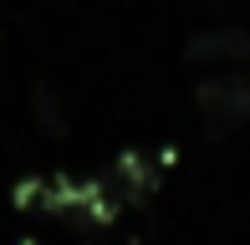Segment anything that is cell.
Returning <instances> with one entry per match:
<instances>
[{
	"instance_id": "obj_5",
	"label": "cell",
	"mask_w": 250,
	"mask_h": 245,
	"mask_svg": "<svg viewBox=\"0 0 250 245\" xmlns=\"http://www.w3.org/2000/svg\"><path fill=\"white\" fill-rule=\"evenodd\" d=\"M10 204L31 209V204H46V174H26V179L10 184Z\"/></svg>"
},
{
	"instance_id": "obj_6",
	"label": "cell",
	"mask_w": 250,
	"mask_h": 245,
	"mask_svg": "<svg viewBox=\"0 0 250 245\" xmlns=\"http://www.w3.org/2000/svg\"><path fill=\"white\" fill-rule=\"evenodd\" d=\"M21 245H41V240H31V235H26V240H21Z\"/></svg>"
},
{
	"instance_id": "obj_1",
	"label": "cell",
	"mask_w": 250,
	"mask_h": 245,
	"mask_svg": "<svg viewBox=\"0 0 250 245\" xmlns=\"http://www.w3.org/2000/svg\"><path fill=\"white\" fill-rule=\"evenodd\" d=\"M194 107L204 118V128L220 133L250 122V72L245 66H225V72H204L194 82Z\"/></svg>"
},
{
	"instance_id": "obj_3",
	"label": "cell",
	"mask_w": 250,
	"mask_h": 245,
	"mask_svg": "<svg viewBox=\"0 0 250 245\" xmlns=\"http://www.w3.org/2000/svg\"><path fill=\"white\" fill-rule=\"evenodd\" d=\"M184 57L189 61H250V26H199V31H189L184 36Z\"/></svg>"
},
{
	"instance_id": "obj_4",
	"label": "cell",
	"mask_w": 250,
	"mask_h": 245,
	"mask_svg": "<svg viewBox=\"0 0 250 245\" xmlns=\"http://www.w3.org/2000/svg\"><path fill=\"white\" fill-rule=\"evenodd\" d=\"M26 102H31V118H36V128L56 133V138L66 133V107H62V92H56L51 82H31Z\"/></svg>"
},
{
	"instance_id": "obj_2",
	"label": "cell",
	"mask_w": 250,
	"mask_h": 245,
	"mask_svg": "<svg viewBox=\"0 0 250 245\" xmlns=\"http://www.w3.org/2000/svg\"><path fill=\"white\" fill-rule=\"evenodd\" d=\"M168 153L174 148H143V143H128V148H118V159H112V179H118L123 199L128 204H143V199L158 189V174H164Z\"/></svg>"
}]
</instances>
